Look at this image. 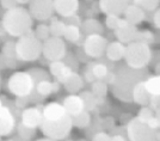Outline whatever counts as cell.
<instances>
[{
    "mask_svg": "<svg viewBox=\"0 0 160 141\" xmlns=\"http://www.w3.org/2000/svg\"><path fill=\"white\" fill-rule=\"evenodd\" d=\"M148 77L146 68L136 69L129 67L127 63L115 67V80L110 85L112 94L122 102H133V91L138 83Z\"/></svg>",
    "mask_w": 160,
    "mask_h": 141,
    "instance_id": "6da1fadb",
    "label": "cell"
},
{
    "mask_svg": "<svg viewBox=\"0 0 160 141\" xmlns=\"http://www.w3.org/2000/svg\"><path fill=\"white\" fill-rule=\"evenodd\" d=\"M32 19L29 10L22 6H16L6 10L1 22L8 36L20 37L32 30Z\"/></svg>",
    "mask_w": 160,
    "mask_h": 141,
    "instance_id": "7a4b0ae2",
    "label": "cell"
},
{
    "mask_svg": "<svg viewBox=\"0 0 160 141\" xmlns=\"http://www.w3.org/2000/svg\"><path fill=\"white\" fill-rule=\"evenodd\" d=\"M32 74L35 79V86H33L32 93L29 97H25L29 104H40L44 101L47 97L54 93V80H52V75L46 69L38 67L29 68L28 69Z\"/></svg>",
    "mask_w": 160,
    "mask_h": 141,
    "instance_id": "3957f363",
    "label": "cell"
},
{
    "mask_svg": "<svg viewBox=\"0 0 160 141\" xmlns=\"http://www.w3.org/2000/svg\"><path fill=\"white\" fill-rule=\"evenodd\" d=\"M42 41L37 38L35 31L31 30L28 34L18 37V41L16 42L17 59L22 62H32L38 60L42 55Z\"/></svg>",
    "mask_w": 160,
    "mask_h": 141,
    "instance_id": "277c9868",
    "label": "cell"
},
{
    "mask_svg": "<svg viewBox=\"0 0 160 141\" xmlns=\"http://www.w3.org/2000/svg\"><path fill=\"white\" fill-rule=\"evenodd\" d=\"M153 59V52L149 47V44L134 41L127 44L124 61L129 67L142 69L146 68Z\"/></svg>",
    "mask_w": 160,
    "mask_h": 141,
    "instance_id": "5b68a950",
    "label": "cell"
},
{
    "mask_svg": "<svg viewBox=\"0 0 160 141\" xmlns=\"http://www.w3.org/2000/svg\"><path fill=\"white\" fill-rule=\"evenodd\" d=\"M73 128V122H72V116L66 115L60 120H46L41 123V132L46 138L53 139V140H65L68 135L71 134V130Z\"/></svg>",
    "mask_w": 160,
    "mask_h": 141,
    "instance_id": "8992f818",
    "label": "cell"
},
{
    "mask_svg": "<svg viewBox=\"0 0 160 141\" xmlns=\"http://www.w3.org/2000/svg\"><path fill=\"white\" fill-rule=\"evenodd\" d=\"M35 79L29 71H18L11 74L6 83L7 91L16 97H29L32 93Z\"/></svg>",
    "mask_w": 160,
    "mask_h": 141,
    "instance_id": "52a82bcc",
    "label": "cell"
},
{
    "mask_svg": "<svg viewBox=\"0 0 160 141\" xmlns=\"http://www.w3.org/2000/svg\"><path fill=\"white\" fill-rule=\"evenodd\" d=\"M126 132L130 141H153L157 135V130L141 121L138 116L128 122Z\"/></svg>",
    "mask_w": 160,
    "mask_h": 141,
    "instance_id": "ba28073f",
    "label": "cell"
},
{
    "mask_svg": "<svg viewBox=\"0 0 160 141\" xmlns=\"http://www.w3.org/2000/svg\"><path fill=\"white\" fill-rule=\"evenodd\" d=\"M67 54L66 42L62 37H56V36H50L48 40L43 42V48H42V55L43 58L52 61L63 60V58Z\"/></svg>",
    "mask_w": 160,
    "mask_h": 141,
    "instance_id": "9c48e42d",
    "label": "cell"
},
{
    "mask_svg": "<svg viewBox=\"0 0 160 141\" xmlns=\"http://www.w3.org/2000/svg\"><path fill=\"white\" fill-rule=\"evenodd\" d=\"M109 44L108 40L100 34H93L85 36L82 42V49L86 55L91 59H100L105 55L107 47Z\"/></svg>",
    "mask_w": 160,
    "mask_h": 141,
    "instance_id": "30bf717a",
    "label": "cell"
},
{
    "mask_svg": "<svg viewBox=\"0 0 160 141\" xmlns=\"http://www.w3.org/2000/svg\"><path fill=\"white\" fill-rule=\"evenodd\" d=\"M29 12L33 19L46 22L55 13L54 0H31L29 3Z\"/></svg>",
    "mask_w": 160,
    "mask_h": 141,
    "instance_id": "8fae6325",
    "label": "cell"
},
{
    "mask_svg": "<svg viewBox=\"0 0 160 141\" xmlns=\"http://www.w3.org/2000/svg\"><path fill=\"white\" fill-rule=\"evenodd\" d=\"M43 107L42 104H36L33 107H28L23 110L19 121L28 127L31 128H40L41 123L43 121Z\"/></svg>",
    "mask_w": 160,
    "mask_h": 141,
    "instance_id": "7c38bea8",
    "label": "cell"
},
{
    "mask_svg": "<svg viewBox=\"0 0 160 141\" xmlns=\"http://www.w3.org/2000/svg\"><path fill=\"white\" fill-rule=\"evenodd\" d=\"M18 118L16 115L11 111L10 108L4 105V108L0 110V138L10 136L14 133L17 128Z\"/></svg>",
    "mask_w": 160,
    "mask_h": 141,
    "instance_id": "4fadbf2b",
    "label": "cell"
},
{
    "mask_svg": "<svg viewBox=\"0 0 160 141\" xmlns=\"http://www.w3.org/2000/svg\"><path fill=\"white\" fill-rule=\"evenodd\" d=\"M138 31H139V29L136 25L130 24L124 18H121L120 24L116 28V30H113V34H115V37L117 38V41H120L124 44H128L136 40Z\"/></svg>",
    "mask_w": 160,
    "mask_h": 141,
    "instance_id": "5bb4252c",
    "label": "cell"
},
{
    "mask_svg": "<svg viewBox=\"0 0 160 141\" xmlns=\"http://www.w3.org/2000/svg\"><path fill=\"white\" fill-rule=\"evenodd\" d=\"M130 0H98L99 11L104 14H121L124 13L129 6Z\"/></svg>",
    "mask_w": 160,
    "mask_h": 141,
    "instance_id": "9a60e30c",
    "label": "cell"
},
{
    "mask_svg": "<svg viewBox=\"0 0 160 141\" xmlns=\"http://www.w3.org/2000/svg\"><path fill=\"white\" fill-rule=\"evenodd\" d=\"M54 7L55 12L60 17H69L77 14L79 11L80 3L79 0H54Z\"/></svg>",
    "mask_w": 160,
    "mask_h": 141,
    "instance_id": "2e32d148",
    "label": "cell"
},
{
    "mask_svg": "<svg viewBox=\"0 0 160 141\" xmlns=\"http://www.w3.org/2000/svg\"><path fill=\"white\" fill-rule=\"evenodd\" d=\"M62 86L69 94H77L85 86V80L82 75L78 72H72L67 75V78L62 81Z\"/></svg>",
    "mask_w": 160,
    "mask_h": 141,
    "instance_id": "e0dca14e",
    "label": "cell"
},
{
    "mask_svg": "<svg viewBox=\"0 0 160 141\" xmlns=\"http://www.w3.org/2000/svg\"><path fill=\"white\" fill-rule=\"evenodd\" d=\"M62 104L66 109L67 114L71 116H75L85 110V104L80 94H68L63 98Z\"/></svg>",
    "mask_w": 160,
    "mask_h": 141,
    "instance_id": "ac0fdd59",
    "label": "cell"
},
{
    "mask_svg": "<svg viewBox=\"0 0 160 141\" xmlns=\"http://www.w3.org/2000/svg\"><path fill=\"white\" fill-rule=\"evenodd\" d=\"M123 16H124L123 18L127 20V22H129L130 24L138 27L139 24H141L143 20L146 19V11L142 7L139 6V5L130 3L129 6L126 8Z\"/></svg>",
    "mask_w": 160,
    "mask_h": 141,
    "instance_id": "d6986e66",
    "label": "cell"
},
{
    "mask_svg": "<svg viewBox=\"0 0 160 141\" xmlns=\"http://www.w3.org/2000/svg\"><path fill=\"white\" fill-rule=\"evenodd\" d=\"M72 72H73V69L69 67L63 60L52 61L49 63V73H50V75L54 77L55 80L60 81L61 84L67 78V75L71 74Z\"/></svg>",
    "mask_w": 160,
    "mask_h": 141,
    "instance_id": "ffe728a7",
    "label": "cell"
},
{
    "mask_svg": "<svg viewBox=\"0 0 160 141\" xmlns=\"http://www.w3.org/2000/svg\"><path fill=\"white\" fill-rule=\"evenodd\" d=\"M43 117L46 120H60L62 117H65L67 114L66 109L63 107L62 103L59 102H50L43 107Z\"/></svg>",
    "mask_w": 160,
    "mask_h": 141,
    "instance_id": "44dd1931",
    "label": "cell"
},
{
    "mask_svg": "<svg viewBox=\"0 0 160 141\" xmlns=\"http://www.w3.org/2000/svg\"><path fill=\"white\" fill-rule=\"evenodd\" d=\"M126 48L127 46L120 41H112L108 44L107 52H105V58L112 62H118V61L124 59L126 55Z\"/></svg>",
    "mask_w": 160,
    "mask_h": 141,
    "instance_id": "7402d4cb",
    "label": "cell"
},
{
    "mask_svg": "<svg viewBox=\"0 0 160 141\" xmlns=\"http://www.w3.org/2000/svg\"><path fill=\"white\" fill-rule=\"evenodd\" d=\"M151 97L152 96L147 90L145 80L138 83L133 91V102H135L136 104H139L141 107H147L151 102Z\"/></svg>",
    "mask_w": 160,
    "mask_h": 141,
    "instance_id": "603a6c76",
    "label": "cell"
},
{
    "mask_svg": "<svg viewBox=\"0 0 160 141\" xmlns=\"http://www.w3.org/2000/svg\"><path fill=\"white\" fill-rule=\"evenodd\" d=\"M138 117L142 122L147 123L154 130H159L160 129V123L158 117H157V115H155V111H154L152 108L148 107V105L141 108L139 114H138Z\"/></svg>",
    "mask_w": 160,
    "mask_h": 141,
    "instance_id": "cb8c5ba5",
    "label": "cell"
},
{
    "mask_svg": "<svg viewBox=\"0 0 160 141\" xmlns=\"http://www.w3.org/2000/svg\"><path fill=\"white\" fill-rule=\"evenodd\" d=\"M80 28H81V31H82L84 36L93 34L103 35V33H104V28L102 25V23L94 18H87L86 20H84Z\"/></svg>",
    "mask_w": 160,
    "mask_h": 141,
    "instance_id": "d4e9b609",
    "label": "cell"
},
{
    "mask_svg": "<svg viewBox=\"0 0 160 141\" xmlns=\"http://www.w3.org/2000/svg\"><path fill=\"white\" fill-rule=\"evenodd\" d=\"M63 38L68 42H71V43H79L82 38H85V36L82 34L80 27H78V25H67Z\"/></svg>",
    "mask_w": 160,
    "mask_h": 141,
    "instance_id": "484cf974",
    "label": "cell"
},
{
    "mask_svg": "<svg viewBox=\"0 0 160 141\" xmlns=\"http://www.w3.org/2000/svg\"><path fill=\"white\" fill-rule=\"evenodd\" d=\"M72 122H73V127L82 129V128H87L91 126V122H92V117L90 111L84 110L82 113L72 116Z\"/></svg>",
    "mask_w": 160,
    "mask_h": 141,
    "instance_id": "4316f807",
    "label": "cell"
},
{
    "mask_svg": "<svg viewBox=\"0 0 160 141\" xmlns=\"http://www.w3.org/2000/svg\"><path fill=\"white\" fill-rule=\"evenodd\" d=\"M50 23H49V28H50V34L52 36H56V37H63L65 31H66L67 24L63 20L59 19L58 17H52L50 18Z\"/></svg>",
    "mask_w": 160,
    "mask_h": 141,
    "instance_id": "83f0119b",
    "label": "cell"
},
{
    "mask_svg": "<svg viewBox=\"0 0 160 141\" xmlns=\"http://www.w3.org/2000/svg\"><path fill=\"white\" fill-rule=\"evenodd\" d=\"M80 96L84 101V104H85V110L87 111H93L94 109L97 108V105L99 104V99L102 98H98L97 96H94L92 91H82L80 92Z\"/></svg>",
    "mask_w": 160,
    "mask_h": 141,
    "instance_id": "f1b7e54d",
    "label": "cell"
},
{
    "mask_svg": "<svg viewBox=\"0 0 160 141\" xmlns=\"http://www.w3.org/2000/svg\"><path fill=\"white\" fill-rule=\"evenodd\" d=\"M145 85L151 96H159L160 97V74L148 75L145 79Z\"/></svg>",
    "mask_w": 160,
    "mask_h": 141,
    "instance_id": "f546056e",
    "label": "cell"
},
{
    "mask_svg": "<svg viewBox=\"0 0 160 141\" xmlns=\"http://www.w3.org/2000/svg\"><path fill=\"white\" fill-rule=\"evenodd\" d=\"M16 130H17V134L19 135L22 139L28 141L32 140L33 138L36 136V133H37V128L28 127L25 124H23L20 121H18V123H17Z\"/></svg>",
    "mask_w": 160,
    "mask_h": 141,
    "instance_id": "4dcf8cb0",
    "label": "cell"
},
{
    "mask_svg": "<svg viewBox=\"0 0 160 141\" xmlns=\"http://www.w3.org/2000/svg\"><path fill=\"white\" fill-rule=\"evenodd\" d=\"M91 91L98 98H104L109 91V85L103 80H96L91 84Z\"/></svg>",
    "mask_w": 160,
    "mask_h": 141,
    "instance_id": "1f68e13d",
    "label": "cell"
},
{
    "mask_svg": "<svg viewBox=\"0 0 160 141\" xmlns=\"http://www.w3.org/2000/svg\"><path fill=\"white\" fill-rule=\"evenodd\" d=\"M130 3L139 5L146 12H154L160 5V0H130Z\"/></svg>",
    "mask_w": 160,
    "mask_h": 141,
    "instance_id": "d6a6232c",
    "label": "cell"
},
{
    "mask_svg": "<svg viewBox=\"0 0 160 141\" xmlns=\"http://www.w3.org/2000/svg\"><path fill=\"white\" fill-rule=\"evenodd\" d=\"M135 41H140V42H143V43H147V44L151 46V44H153L154 42H155V35H154L153 31L147 30V29L139 30Z\"/></svg>",
    "mask_w": 160,
    "mask_h": 141,
    "instance_id": "836d02e7",
    "label": "cell"
},
{
    "mask_svg": "<svg viewBox=\"0 0 160 141\" xmlns=\"http://www.w3.org/2000/svg\"><path fill=\"white\" fill-rule=\"evenodd\" d=\"M1 53L5 55V58L16 59L17 58L16 42H13V41H5L4 44H2V48H1Z\"/></svg>",
    "mask_w": 160,
    "mask_h": 141,
    "instance_id": "e575fe53",
    "label": "cell"
},
{
    "mask_svg": "<svg viewBox=\"0 0 160 141\" xmlns=\"http://www.w3.org/2000/svg\"><path fill=\"white\" fill-rule=\"evenodd\" d=\"M35 35H36L37 38H40L42 42H44L46 40H48V38L52 36L49 24H44V23L38 24V25L36 27V29H35Z\"/></svg>",
    "mask_w": 160,
    "mask_h": 141,
    "instance_id": "d590c367",
    "label": "cell"
},
{
    "mask_svg": "<svg viewBox=\"0 0 160 141\" xmlns=\"http://www.w3.org/2000/svg\"><path fill=\"white\" fill-rule=\"evenodd\" d=\"M121 17L118 14H107L105 17V25L109 30H116L120 24Z\"/></svg>",
    "mask_w": 160,
    "mask_h": 141,
    "instance_id": "8d00e7d4",
    "label": "cell"
},
{
    "mask_svg": "<svg viewBox=\"0 0 160 141\" xmlns=\"http://www.w3.org/2000/svg\"><path fill=\"white\" fill-rule=\"evenodd\" d=\"M63 61L73 69L74 72H78V69H79V61L75 59V56H73L71 53H67L66 56L63 58Z\"/></svg>",
    "mask_w": 160,
    "mask_h": 141,
    "instance_id": "74e56055",
    "label": "cell"
},
{
    "mask_svg": "<svg viewBox=\"0 0 160 141\" xmlns=\"http://www.w3.org/2000/svg\"><path fill=\"white\" fill-rule=\"evenodd\" d=\"M62 20L66 23L67 25H78V27H81V24H82V22H81V19H80V17L78 14H73V16H69V17H65Z\"/></svg>",
    "mask_w": 160,
    "mask_h": 141,
    "instance_id": "f35d334b",
    "label": "cell"
},
{
    "mask_svg": "<svg viewBox=\"0 0 160 141\" xmlns=\"http://www.w3.org/2000/svg\"><path fill=\"white\" fill-rule=\"evenodd\" d=\"M82 78L86 83H90L92 84L93 81H96L97 79L94 78V75L92 74V71H91V67H90V63H87V66L84 68V73H82Z\"/></svg>",
    "mask_w": 160,
    "mask_h": 141,
    "instance_id": "ab89813d",
    "label": "cell"
},
{
    "mask_svg": "<svg viewBox=\"0 0 160 141\" xmlns=\"http://www.w3.org/2000/svg\"><path fill=\"white\" fill-rule=\"evenodd\" d=\"M91 141H111V135L99 130L96 134H93V136L91 138Z\"/></svg>",
    "mask_w": 160,
    "mask_h": 141,
    "instance_id": "60d3db41",
    "label": "cell"
},
{
    "mask_svg": "<svg viewBox=\"0 0 160 141\" xmlns=\"http://www.w3.org/2000/svg\"><path fill=\"white\" fill-rule=\"evenodd\" d=\"M0 5L5 10H10V8L18 6V3L17 0H0Z\"/></svg>",
    "mask_w": 160,
    "mask_h": 141,
    "instance_id": "b9f144b4",
    "label": "cell"
},
{
    "mask_svg": "<svg viewBox=\"0 0 160 141\" xmlns=\"http://www.w3.org/2000/svg\"><path fill=\"white\" fill-rule=\"evenodd\" d=\"M20 62L22 61L18 60L17 58L16 59H8V58H6V68H8V69H16V68H18L20 66Z\"/></svg>",
    "mask_w": 160,
    "mask_h": 141,
    "instance_id": "7bdbcfd3",
    "label": "cell"
},
{
    "mask_svg": "<svg viewBox=\"0 0 160 141\" xmlns=\"http://www.w3.org/2000/svg\"><path fill=\"white\" fill-rule=\"evenodd\" d=\"M148 107L152 108L154 111L160 108V97L159 96H152L151 97V102H149V104H148Z\"/></svg>",
    "mask_w": 160,
    "mask_h": 141,
    "instance_id": "ee69618b",
    "label": "cell"
},
{
    "mask_svg": "<svg viewBox=\"0 0 160 141\" xmlns=\"http://www.w3.org/2000/svg\"><path fill=\"white\" fill-rule=\"evenodd\" d=\"M152 22H153V25L157 29H160V7H158L153 13L152 17Z\"/></svg>",
    "mask_w": 160,
    "mask_h": 141,
    "instance_id": "f6af8a7d",
    "label": "cell"
},
{
    "mask_svg": "<svg viewBox=\"0 0 160 141\" xmlns=\"http://www.w3.org/2000/svg\"><path fill=\"white\" fill-rule=\"evenodd\" d=\"M111 141H130L127 135L122 134H113L111 135Z\"/></svg>",
    "mask_w": 160,
    "mask_h": 141,
    "instance_id": "bcb514c9",
    "label": "cell"
},
{
    "mask_svg": "<svg viewBox=\"0 0 160 141\" xmlns=\"http://www.w3.org/2000/svg\"><path fill=\"white\" fill-rule=\"evenodd\" d=\"M6 68V58L2 53H0V71Z\"/></svg>",
    "mask_w": 160,
    "mask_h": 141,
    "instance_id": "7dc6e473",
    "label": "cell"
},
{
    "mask_svg": "<svg viewBox=\"0 0 160 141\" xmlns=\"http://www.w3.org/2000/svg\"><path fill=\"white\" fill-rule=\"evenodd\" d=\"M5 34H7L6 30H5V27H4V24H2V22H0V37H2Z\"/></svg>",
    "mask_w": 160,
    "mask_h": 141,
    "instance_id": "c3c4849f",
    "label": "cell"
},
{
    "mask_svg": "<svg viewBox=\"0 0 160 141\" xmlns=\"http://www.w3.org/2000/svg\"><path fill=\"white\" fill-rule=\"evenodd\" d=\"M31 0H17L18 5H25V4H29Z\"/></svg>",
    "mask_w": 160,
    "mask_h": 141,
    "instance_id": "681fc988",
    "label": "cell"
},
{
    "mask_svg": "<svg viewBox=\"0 0 160 141\" xmlns=\"http://www.w3.org/2000/svg\"><path fill=\"white\" fill-rule=\"evenodd\" d=\"M155 115H157V117H158V120H159V123H160V108H158V109L155 110Z\"/></svg>",
    "mask_w": 160,
    "mask_h": 141,
    "instance_id": "f907efd6",
    "label": "cell"
},
{
    "mask_svg": "<svg viewBox=\"0 0 160 141\" xmlns=\"http://www.w3.org/2000/svg\"><path fill=\"white\" fill-rule=\"evenodd\" d=\"M36 141H56V140L49 139V138H43V139H38V140H36Z\"/></svg>",
    "mask_w": 160,
    "mask_h": 141,
    "instance_id": "816d5d0a",
    "label": "cell"
},
{
    "mask_svg": "<svg viewBox=\"0 0 160 141\" xmlns=\"http://www.w3.org/2000/svg\"><path fill=\"white\" fill-rule=\"evenodd\" d=\"M155 139H158L160 141V130H157V135H155Z\"/></svg>",
    "mask_w": 160,
    "mask_h": 141,
    "instance_id": "f5cc1de1",
    "label": "cell"
},
{
    "mask_svg": "<svg viewBox=\"0 0 160 141\" xmlns=\"http://www.w3.org/2000/svg\"><path fill=\"white\" fill-rule=\"evenodd\" d=\"M4 108V102H2V99H1V97H0V110Z\"/></svg>",
    "mask_w": 160,
    "mask_h": 141,
    "instance_id": "db71d44e",
    "label": "cell"
},
{
    "mask_svg": "<svg viewBox=\"0 0 160 141\" xmlns=\"http://www.w3.org/2000/svg\"><path fill=\"white\" fill-rule=\"evenodd\" d=\"M2 88V78H1V74H0V90Z\"/></svg>",
    "mask_w": 160,
    "mask_h": 141,
    "instance_id": "11a10c76",
    "label": "cell"
},
{
    "mask_svg": "<svg viewBox=\"0 0 160 141\" xmlns=\"http://www.w3.org/2000/svg\"><path fill=\"white\" fill-rule=\"evenodd\" d=\"M6 141H16V140H14L13 138H12V139H8V140H6Z\"/></svg>",
    "mask_w": 160,
    "mask_h": 141,
    "instance_id": "9f6ffc18",
    "label": "cell"
},
{
    "mask_svg": "<svg viewBox=\"0 0 160 141\" xmlns=\"http://www.w3.org/2000/svg\"><path fill=\"white\" fill-rule=\"evenodd\" d=\"M153 141H159V140H158V139H154V140Z\"/></svg>",
    "mask_w": 160,
    "mask_h": 141,
    "instance_id": "6f0895ef",
    "label": "cell"
},
{
    "mask_svg": "<svg viewBox=\"0 0 160 141\" xmlns=\"http://www.w3.org/2000/svg\"><path fill=\"white\" fill-rule=\"evenodd\" d=\"M86 1H93V0H86Z\"/></svg>",
    "mask_w": 160,
    "mask_h": 141,
    "instance_id": "680465c9",
    "label": "cell"
},
{
    "mask_svg": "<svg viewBox=\"0 0 160 141\" xmlns=\"http://www.w3.org/2000/svg\"><path fill=\"white\" fill-rule=\"evenodd\" d=\"M0 43H1V37H0Z\"/></svg>",
    "mask_w": 160,
    "mask_h": 141,
    "instance_id": "91938a15",
    "label": "cell"
},
{
    "mask_svg": "<svg viewBox=\"0 0 160 141\" xmlns=\"http://www.w3.org/2000/svg\"><path fill=\"white\" fill-rule=\"evenodd\" d=\"M67 141H73V140H67Z\"/></svg>",
    "mask_w": 160,
    "mask_h": 141,
    "instance_id": "94428289",
    "label": "cell"
},
{
    "mask_svg": "<svg viewBox=\"0 0 160 141\" xmlns=\"http://www.w3.org/2000/svg\"><path fill=\"white\" fill-rule=\"evenodd\" d=\"M80 141H85V140H80Z\"/></svg>",
    "mask_w": 160,
    "mask_h": 141,
    "instance_id": "6125c7cd",
    "label": "cell"
},
{
    "mask_svg": "<svg viewBox=\"0 0 160 141\" xmlns=\"http://www.w3.org/2000/svg\"><path fill=\"white\" fill-rule=\"evenodd\" d=\"M158 53H159V52H158ZM159 54H160V53H159Z\"/></svg>",
    "mask_w": 160,
    "mask_h": 141,
    "instance_id": "be15d7a7",
    "label": "cell"
}]
</instances>
